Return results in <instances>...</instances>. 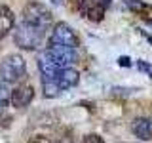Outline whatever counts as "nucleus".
<instances>
[{"instance_id":"obj_1","label":"nucleus","mask_w":152,"mask_h":143,"mask_svg":"<svg viewBox=\"0 0 152 143\" xmlns=\"http://www.w3.org/2000/svg\"><path fill=\"white\" fill-rule=\"evenodd\" d=\"M23 21H27L32 27H36L38 31L46 32L51 27V23H53V15H51V12L44 4L28 2L25 6V10H23Z\"/></svg>"},{"instance_id":"obj_2","label":"nucleus","mask_w":152,"mask_h":143,"mask_svg":"<svg viewBox=\"0 0 152 143\" xmlns=\"http://www.w3.org/2000/svg\"><path fill=\"white\" fill-rule=\"evenodd\" d=\"M42 36H44V32L38 31L36 27L28 25L23 19L15 27V31H13V42H15L21 50H36L42 42Z\"/></svg>"},{"instance_id":"obj_3","label":"nucleus","mask_w":152,"mask_h":143,"mask_svg":"<svg viewBox=\"0 0 152 143\" xmlns=\"http://www.w3.org/2000/svg\"><path fill=\"white\" fill-rule=\"evenodd\" d=\"M27 73L25 59L17 54L8 55L6 59L0 63V80L2 82H17L21 80Z\"/></svg>"},{"instance_id":"obj_4","label":"nucleus","mask_w":152,"mask_h":143,"mask_svg":"<svg viewBox=\"0 0 152 143\" xmlns=\"http://www.w3.org/2000/svg\"><path fill=\"white\" fill-rule=\"evenodd\" d=\"M50 44L66 46V48H74L76 50V46H78V36L74 35V31L66 25V23H57L53 27V31H51Z\"/></svg>"},{"instance_id":"obj_5","label":"nucleus","mask_w":152,"mask_h":143,"mask_svg":"<svg viewBox=\"0 0 152 143\" xmlns=\"http://www.w3.org/2000/svg\"><path fill=\"white\" fill-rule=\"evenodd\" d=\"M46 52H48V55L51 57V61H53L57 67H61V69L69 67L70 63H74V59H76V50H74V48L50 44Z\"/></svg>"},{"instance_id":"obj_6","label":"nucleus","mask_w":152,"mask_h":143,"mask_svg":"<svg viewBox=\"0 0 152 143\" xmlns=\"http://www.w3.org/2000/svg\"><path fill=\"white\" fill-rule=\"evenodd\" d=\"M76 8L93 23L103 21V17H104V4L101 0H80L76 4Z\"/></svg>"},{"instance_id":"obj_7","label":"nucleus","mask_w":152,"mask_h":143,"mask_svg":"<svg viewBox=\"0 0 152 143\" xmlns=\"http://www.w3.org/2000/svg\"><path fill=\"white\" fill-rule=\"evenodd\" d=\"M32 99H34V88L31 84H21L12 92V105L17 109L27 107Z\"/></svg>"},{"instance_id":"obj_8","label":"nucleus","mask_w":152,"mask_h":143,"mask_svg":"<svg viewBox=\"0 0 152 143\" xmlns=\"http://www.w3.org/2000/svg\"><path fill=\"white\" fill-rule=\"evenodd\" d=\"M131 132L141 141H150L152 139V120L150 118H135L131 122Z\"/></svg>"},{"instance_id":"obj_9","label":"nucleus","mask_w":152,"mask_h":143,"mask_svg":"<svg viewBox=\"0 0 152 143\" xmlns=\"http://www.w3.org/2000/svg\"><path fill=\"white\" fill-rule=\"evenodd\" d=\"M55 80H57V84H59L61 90H69V88H72V86L78 84L80 74H78V71L70 69V67H65V69H61L59 73H57Z\"/></svg>"},{"instance_id":"obj_10","label":"nucleus","mask_w":152,"mask_h":143,"mask_svg":"<svg viewBox=\"0 0 152 143\" xmlns=\"http://www.w3.org/2000/svg\"><path fill=\"white\" fill-rule=\"evenodd\" d=\"M15 25V17L13 12L6 6H0V38H4Z\"/></svg>"},{"instance_id":"obj_11","label":"nucleus","mask_w":152,"mask_h":143,"mask_svg":"<svg viewBox=\"0 0 152 143\" xmlns=\"http://www.w3.org/2000/svg\"><path fill=\"white\" fill-rule=\"evenodd\" d=\"M126 2V6L131 10V12H135L137 15H141L142 19H146V21H152V8L146 6L145 2H141V0H124Z\"/></svg>"},{"instance_id":"obj_12","label":"nucleus","mask_w":152,"mask_h":143,"mask_svg":"<svg viewBox=\"0 0 152 143\" xmlns=\"http://www.w3.org/2000/svg\"><path fill=\"white\" fill-rule=\"evenodd\" d=\"M42 90H44V97H57L63 90L59 88L57 80H42Z\"/></svg>"},{"instance_id":"obj_13","label":"nucleus","mask_w":152,"mask_h":143,"mask_svg":"<svg viewBox=\"0 0 152 143\" xmlns=\"http://www.w3.org/2000/svg\"><path fill=\"white\" fill-rule=\"evenodd\" d=\"M8 103H12V90L4 82V84H0V107H6Z\"/></svg>"},{"instance_id":"obj_14","label":"nucleus","mask_w":152,"mask_h":143,"mask_svg":"<svg viewBox=\"0 0 152 143\" xmlns=\"http://www.w3.org/2000/svg\"><path fill=\"white\" fill-rule=\"evenodd\" d=\"M10 122H12V116H10V113L6 111V107H0V126H10Z\"/></svg>"},{"instance_id":"obj_15","label":"nucleus","mask_w":152,"mask_h":143,"mask_svg":"<svg viewBox=\"0 0 152 143\" xmlns=\"http://www.w3.org/2000/svg\"><path fill=\"white\" fill-rule=\"evenodd\" d=\"M82 143H104L101 136H97V133H88V136L82 139Z\"/></svg>"},{"instance_id":"obj_16","label":"nucleus","mask_w":152,"mask_h":143,"mask_svg":"<svg viewBox=\"0 0 152 143\" xmlns=\"http://www.w3.org/2000/svg\"><path fill=\"white\" fill-rule=\"evenodd\" d=\"M137 69L142 71V73H146L152 78V65H148L146 61H137Z\"/></svg>"},{"instance_id":"obj_17","label":"nucleus","mask_w":152,"mask_h":143,"mask_svg":"<svg viewBox=\"0 0 152 143\" xmlns=\"http://www.w3.org/2000/svg\"><path fill=\"white\" fill-rule=\"evenodd\" d=\"M27 143H51L50 139H48L46 136H32L31 139H28Z\"/></svg>"},{"instance_id":"obj_18","label":"nucleus","mask_w":152,"mask_h":143,"mask_svg":"<svg viewBox=\"0 0 152 143\" xmlns=\"http://www.w3.org/2000/svg\"><path fill=\"white\" fill-rule=\"evenodd\" d=\"M118 65L120 67H129L131 65V61H129V57H126V55H122L120 59H118Z\"/></svg>"},{"instance_id":"obj_19","label":"nucleus","mask_w":152,"mask_h":143,"mask_svg":"<svg viewBox=\"0 0 152 143\" xmlns=\"http://www.w3.org/2000/svg\"><path fill=\"white\" fill-rule=\"evenodd\" d=\"M53 143H72V141H70V137H59V139H55Z\"/></svg>"},{"instance_id":"obj_20","label":"nucleus","mask_w":152,"mask_h":143,"mask_svg":"<svg viewBox=\"0 0 152 143\" xmlns=\"http://www.w3.org/2000/svg\"><path fill=\"white\" fill-rule=\"evenodd\" d=\"M101 2L104 4V8H107V6H110V2H112V0H101Z\"/></svg>"},{"instance_id":"obj_21","label":"nucleus","mask_w":152,"mask_h":143,"mask_svg":"<svg viewBox=\"0 0 152 143\" xmlns=\"http://www.w3.org/2000/svg\"><path fill=\"white\" fill-rule=\"evenodd\" d=\"M51 2H53V4H61V2H63V0H51Z\"/></svg>"},{"instance_id":"obj_22","label":"nucleus","mask_w":152,"mask_h":143,"mask_svg":"<svg viewBox=\"0 0 152 143\" xmlns=\"http://www.w3.org/2000/svg\"><path fill=\"white\" fill-rule=\"evenodd\" d=\"M148 23H150V25H152V21H148Z\"/></svg>"}]
</instances>
